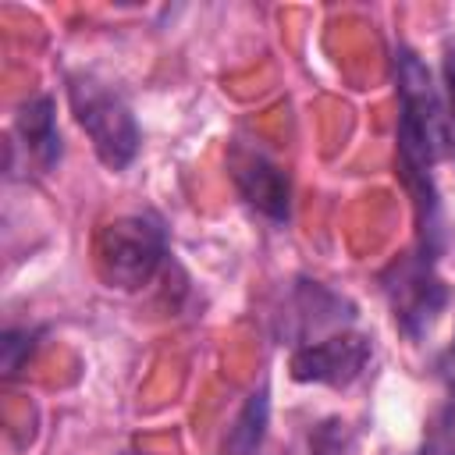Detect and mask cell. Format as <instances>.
I'll return each mask as SVG.
<instances>
[{
	"label": "cell",
	"instance_id": "6da1fadb",
	"mask_svg": "<svg viewBox=\"0 0 455 455\" xmlns=\"http://www.w3.org/2000/svg\"><path fill=\"white\" fill-rule=\"evenodd\" d=\"M391 64H395V92H398L395 167L412 199L416 238H419L416 249L437 259L444 245V224H441V196H437L434 171L451 153L444 96H441V85H434L430 68L419 60L412 46L398 43L391 53Z\"/></svg>",
	"mask_w": 455,
	"mask_h": 455
},
{
	"label": "cell",
	"instance_id": "7a4b0ae2",
	"mask_svg": "<svg viewBox=\"0 0 455 455\" xmlns=\"http://www.w3.org/2000/svg\"><path fill=\"white\" fill-rule=\"evenodd\" d=\"M167 263V228L153 213H124L96 235V270L107 288L139 291Z\"/></svg>",
	"mask_w": 455,
	"mask_h": 455
},
{
	"label": "cell",
	"instance_id": "3957f363",
	"mask_svg": "<svg viewBox=\"0 0 455 455\" xmlns=\"http://www.w3.org/2000/svg\"><path fill=\"white\" fill-rule=\"evenodd\" d=\"M68 103H71L78 128L89 135L100 164L110 171H124L135 160L142 135H139V121H135L132 107L121 100V92L110 89L107 82L78 71V75H68Z\"/></svg>",
	"mask_w": 455,
	"mask_h": 455
},
{
	"label": "cell",
	"instance_id": "277c9868",
	"mask_svg": "<svg viewBox=\"0 0 455 455\" xmlns=\"http://www.w3.org/2000/svg\"><path fill=\"white\" fill-rule=\"evenodd\" d=\"M380 291L387 299L398 331L412 341L427 338L437 316L444 313V306L451 302V291L437 274V259H430L419 249L391 259L380 270Z\"/></svg>",
	"mask_w": 455,
	"mask_h": 455
},
{
	"label": "cell",
	"instance_id": "5b68a950",
	"mask_svg": "<svg viewBox=\"0 0 455 455\" xmlns=\"http://www.w3.org/2000/svg\"><path fill=\"white\" fill-rule=\"evenodd\" d=\"M352 320H355V306L345 295H338L334 288H327L320 281L299 277L288 288V299L277 313V338H284L291 348H299V345L320 341L327 334L348 331Z\"/></svg>",
	"mask_w": 455,
	"mask_h": 455
},
{
	"label": "cell",
	"instance_id": "8992f818",
	"mask_svg": "<svg viewBox=\"0 0 455 455\" xmlns=\"http://www.w3.org/2000/svg\"><path fill=\"white\" fill-rule=\"evenodd\" d=\"M373 359V345L359 331H338L320 341L299 345L288 355V373L299 384H327V387H348L366 373Z\"/></svg>",
	"mask_w": 455,
	"mask_h": 455
},
{
	"label": "cell",
	"instance_id": "52a82bcc",
	"mask_svg": "<svg viewBox=\"0 0 455 455\" xmlns=\"http://www.w3.org/2000/svg\"><path fill=\"white\" fill-rule=\"evenodd\" d=\"M228 171H231V181H235L238 196L245 199V206H252L270 224H288V217H291V178L263 146L238 139L228 153Z\"/></svg>",
	"mask_w": 455,
	"mask_h": 455
},
{
	"label": "cell",
	"instance_id": "ba28073f",
	"mask_svg": "<svg viewBox=\"0 0 455 455\" xmlns=\"http://www.w3.org/2000/svg\"><path fill=\"white\" fill-rule=\"evenodd\" d=\"M7 149H25V156L32 160V167L39 174H46V171H53L60 164L64 142H60V128H57V103H53V96L39 92V96H28L18 107Z\"/></svg>",
	"mask_w": 455,
	"mask_h": 455
},
{
	"label": "cell",
	"instance_id": "9c48e42d",
	"mask_svg": "<svg viewBox=\"0 0 455 455\" xmlns=\"http://www.w3.org/2000/svg\"><path fill=\"white\" fill-rule=\"evenodd\" d=\"M267 419H270V398H267V384H259L228 430V455H256L267 437Z\"/></svg>",
	"mask_w": 455,
	"mask_h": 455
},
{
	"label": "cell",
	"instance_id": "30bf717a",
	"mask_svg": "<svg viewBox=\"0 0 455 455\" xmlns=\"http://www.w3.org/2000/svg\"><path fill=\"white\" fill-rule=\"evenodd\" d=\"M352 437L341 419H323L309 430V455H348Z\"/></svg>",
	"mask_w": 455,
	"mask_h": 455
},
{
	"label": "cell",
	"instance_id": "8fae6325",
	"mask_svg": "<svg viewBox=\"0 0 455 455\" xmlns=\"http://www.w3.org/2000/svg\"><path fill=\"white\" fill-rule=\"evenodd\" d=\"M36 345V331L28 327H7L4 331V341H0V352H4V377H14L21 370V363L28 359Z\"/></svg>",
	"mask_w": 455,
	"mask_h": 455
},
{
	"label": "cell",
	"instance_id": "7c38bea8",
	"mask_svg": "<svg viewBox=\"0 0 455 455\" xmlns=\"http://www.w3.org/2000/svg\"><path fill=\"white\" fill-rule=\"evenodd\" d=\"M441 96H444L448 132H451V156H455V43H448L441 57Z\"/></svg>",
	"mask_w": 455,
	"mask_h": 455
},
{
	"label": "cell",
	"instance_id": "4fadbf2b",
	"mask_svg": "<svg viewBox=\"0 0 455 455\" xmlns=\"http://www.w3.org/2000/svg\"><path fill=\"white\" fill-rule=\"evenodd\" d=\"M441 377L448 380V391H455V338H451V345H448V352L441 359Z\"/></svg>",
	"mask_w": 455,
	"mask_h": 455
},
{
	"label": "cell",
	"instance_id": "5bb4252c",
	"mask_svg": "<svg viewBox=\"0 0 455 455\" xmlns=\"http://www.w3.org/2000/svg\"><path fill=\"white\" fill-rule=\"evenodd\" d=\"M124 455H135V451H124Z\"/></svg>",
	"mask_w": 455,
	"mask_h": 455
}]
</instances>
